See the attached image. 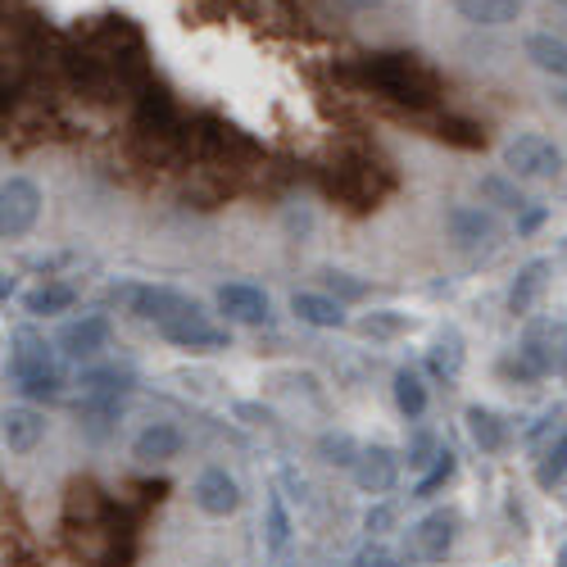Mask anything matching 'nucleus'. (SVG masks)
<instances>
[{"instance_id": "35", "label": "nucleus", "mask_w": 567, "mask_h": 567, "mask_svg": "<svg viewBox=\"0 0 567 567\" xmlns=\"http://www.w3.org/2000/svg\"><path fill=\"white\" fill-rule=\"evenodd\" d=\"M558 105H563V110H567V91H558Z\"/></svg>"}, {"instance_id": "20", "label": "nucleus", "mask_w": 567, "mask_h": 567, "mask_svg": "<svg viewBox=\"0 0 567 567\" xmlns=\"http://www.w3.org/2000/svg\"><path fill=\"white\" fill-rule=\"evenodd\" d=\"M467 432H472V441H477L486 454H499V450L508 445V427L499 422V413H491V409H482V404L467 409Z\"/></svg>"}, {"instance_id": "4", "label": "nucleus", "mask_w": 567, "mask_h": 567, "mask_svg": "<svg viewBox=\"0 0 567 567\" xmlns=\"http://www.w3.org/2000/svg\"><path fill=\"white\" fill-rule=\"evenodd\" d=\"M504 168L513 177L545 182V177H558L563 173V151L554 146L549 136H540V132H523V136H513L508 146H504Z\"/></svg>"}, {"instance_id": "5", "label": "nucleus", "mask_w": 567, "mask_h": 567, "mask_svg": "<svg viewBox=\"0 0 567 567\" xmlns=\"http://www.w3.org/2000/svg\"><path fill=\"white\" fill-rule=\"evenodd\" d=\"M41 218V186L28 182V177H6L0 186V231L10 236H28Z\"/></svg>"}, {"instance_id": "26", "label": "nucleus", "mask_w": 567, "mask_h": 567, "mask_svg": "<svg viewBox=\"0 0 567 567\" xmlns=\"http://www.w3.org/2000/svg\"><path fill=\"white\" fill-rule=\"evenodd\" d=\"M318 454H322V463H341V467H354L363 450H359V445H354L346 432H337V436L327 432V436L318 441Z\"/></svg>"}, {"instance_id": "2", "label": "nucleus", "mask_w": 567, "mask_h": 567, "mask_svg": "<svg viewBox=\"0 0 567 567\" xmlns=\"http://www.w3.org/2000/svg\"><path fill=\"white\" fill-rule=\"evenodd\" d=\"M10 377H14V386H19L23 395H32V400L60 395V368H55L51 350H45V341H37L32 332H19V337H14Z\"/></svg>"}, {"instance_id": "7", "label": "nucleus", "mask_w": 567, "mask_h": 567, "mask_svg": "<svg viewBox=\"0 0 567 567\" xmlns=\"http://www.w3.org/2000/svg\"><path fill=\"white\" fill-rule=\"evenodd\" d=\"M110 346V322L101 318V313H82V318H73L64 332H60V350L69 354V359H96L101 350Z\"/></svg>"}, {"instance_id": "19", "label": "nucleus", "mask_w": 567, "mask_h": 567, "mask_svg": "<svg viewBox=\"0 0 567 567\" xmlns=\"http://www.w3.org/2000/svg\"><path fill=\"white\" fill-rule=\"evenodd\" d=\"M527 60H532L540 73L567 78V41H563V37H549V32H532V37H527Z\"/></svg>"}, {"instance_id": "6", "label": "nucleus", "mask_w": 567, "mask_h": 567, "mask_svg": "<svg viewBox=\"0 0 567 567\" xmlns=\"http://www.w3.org/2000/svg\"><path fill=\"white\" fill-rule=\"evenodd\" d=\"M64 73H69V82L82 91V96L110 101V91H114V69H110V60L86 55V51H69V55H64Z\"/></svg>"}, {"instance_id": "29", "label": "nucleus", "mask_w": 567, "mask_h": 567, "mask_svg": "<svg viewBox=\"0 0 567 567\" xmlns=\"http://www.w3.org/2000/svg\"><path fill=\"white\" fill-rule=\"evenodd\" d=\"M359 332H363V337H395V332H404V318H400L395 309H382V313H368V318L359 322Z\"/></svg>"}, {"instance_id": "17", "label": "nucleus", "mask_w": 567, "mask_h": 567, "mask_svg": "<svg viewBox=\"0 0 567 567\" xmlns=\"http://www.w3.org/2000/svg\"><path fill=\"white\" fill-rule=\"evenodd\" d=\"M458 10V19L477 23V28H504L523 14V0H450Z\"/></svg>"}, {"instance_id": "31", "label": "nucleus", "mask_w": 567, "mask_h": 567, "mask_svg": "<svg viewBox=\"0 0 567 567\" xmlns=\"http://www.w3.org/2000/svg\"><path fill=\"white\" fill-rule=\"evenodd\" d=\"M486 196H495L499 205H517V209H523V200H517V196L508 192V186H504L499 177H491V182H486Z\"/></svg>"}, {"instance_id": "10", "label": "nucleus", "mask_w": 567, "mask_h": 567, "mask_svg": "<svg viewBox=\"0 0 567 567\" xmlns=\"http://www.w3.org/2000/svg\"><path fill=\"white\" fill-rule=\"evenodd\" d=\"M236 504H241V491H236V482L227 477L223 467L200 472V482H196V508H200V513H209V517H231Z\"/></svg>"}, {"instance_id": "24", "label": "nucleus", "mask_w": 567, "mask_h": 567, "mask_svg": "<svg viewBox=\"0 0 567 567\" xmlns=\"http://www.w3.org/2000/svg\"><path fill=\"white\" fill-rule=\"evenodd\" d=\"M427 368H432L436 377H454V372L463 368V341H458L454 332H441V341H436L432 354H427Z\"/></svg>"}, {"instance_id": "3", "label": "nucleus", "mask_w": 567, "mask_h": 567, "mask_svg": "<svg viewBox=\"0 0 567 567\" xmlns=\"http://www.w3.org/2000/svg\"><path fill=\"white\" fill-rule=\"evenodd\" d=\"M110 296H114V305H123L127 313L146 318V322H155V327H164V322H173V318L200 313L196 300H186V296H177V291H168V287H146V281H123V287H114Z\"/></svg>"}, {"instance_id": "23", "label": "nucleus", "mask_w": 567, "mask_h": 567, "mask_svg": "<svg viewBox=\"0 0 567 567\" xmlns=\"http://www.w3.org/2000/svg\"><path fill=\"white\" fill-rule=\"evenodd\" d=\"M395 404L409 417H422V409H427V386H422V377L413 368H400L395 372Z\"/></svg>"}, {"instance_id": "15", "label": "nucleus", "mask_w": 567, "mask_h": 567, "mask_svg": "<svg viewBox=\"0 0 567 567\" xmlns=\"http://www.w3.org/2000/svg\"><path fill=\"white\" fill-rule=\"evenodd\" d=\"M41 436H45V417H41L37 409H28V404L6 409V450H10V454L37 450Z\"/></svg>"}, {"instance_id": "9", "label": "nucleus", "mask_w": 567, "mask_h": 567, "mask_svg": "<svg viewBox=\"0 0 567 567\" xmlns=\"http://www.w3.org/2000/svg\"><path fill=\"white\" fill-rule=\"evenodd\" d=\"M136 132L141 136H155V141H173L177 136V110L164 91L146 86L141 91V105H136Z\"/></svg>"}, {"instance_id": "30", "label": "nucleus", "mask_w": 567, "mask_h": 567, "mask_svg": "<svg viewBox=\"0 0 567 567\" xmlns=\"http://www.w3.org/2000/svg\"><path fill=\"white\" fill-rule=\"evenodd\" d=\"M322 277H327V291H337L346 300H359L363 296V281H354L350 272H322Z\"/></svg>"}, {"instance_id": "18", "label": "nucleus", "mask_w": 567, "mask_h": 567, "mask_svg": "<svg viewBox=\"0 0 567 567\" xmlns=\"http://www.w3.org/2000/svg\"><path fill=\"white\" fill-rule=\"evenodd\" d=\"M291 313H296L300 322H309V327H341V322H346L341 300L318 296V291H296V296H291Z\"/></svg>"}, {"instance_id": "13", "label": "nucleus", "mask_w": 567, "mask_h": 567, "mask_svg": "<svg viewBox=\"0 0 567 567\" xmlns=\"http://www.w3.org/2000/svg\"><path fill=\"white\" fill-rule=\"evenodd\" d=\"M159 332H164V341H173L177 350H223V346H227V332L209 327L200 313H192V318H173V322L159 327Z\"/></svg>"}, {"instance_id": "27", "label": "nucleus", "mask_w": 567, "mask_h": 567, "mask_svg": "<svg viewBox=\"0 0 567 567\" xmlns=\"http://www.w3.org/2000/svg\"><path fill=\"white\" fill-rule=\"evenodd\" d=\"M450 477H454V454H450V450H441V454H436V463H432V472L413 486V495H417V499H427V495H436Z\"/></svg>"}, {"instance_id": "8", "label": "nucleus", "mask_w": 567, "mask_h": 567, "mask_svg": "<svg viewBox=\"0 0 567 567\" xmlns=\"http://www.w3.org/2000/svg\"><path fill=\"white\" fill-rule=\"evenodd\" d=\"M395 477H400V458H395V450H386V445H368V450L359 454V463H354V482H359V491H368V495H386V491L395 486Z\"/></svg>"}, {"instance_id": "21", "label": "nucleus", "mask_w": 567, "mask_h": 567, "mask_svg": "<svg viewBox=\"0 0 567 567\" xmlns=\"http://www.w3.org/2000/svg\"><path fill=\"white\" fill-rule=\"evenodd\" d=\"M545 272H549L545 259H532L523 272H517L513 291H508V309H513V313H527V309L540 300V291H545Z\"/></svg>"}, {"instance_id": "22", "label": "nucleus", "mask_w": 567, "mask_h": 567, "mask_svg": "<svg viewBox=\"0 0 567 567\" xmlns=\"http://www.w3.org/2000/svg\"><path fill=\"white\" fill-rule=\"evenodd\" d=\"M73 300H78V291H73V287H64V281H45V287L28 291L23 309H28L32 318H51V313H69V309H73Z\"/></svg>"}, {"instance_id": "1", "label": "nucleus", "mask_w": 567, "mask_h": 567, "mask_svg": "<svg viewBox=\"0 0 567 567\" xmlns=\"http://www.w3.org/2000/svg\"><path fill=\"white\" fill-rule=\"evenodd\" d=\"M359 82L372 86L377 96H386L395 105H409V110H427L441 96L436 73L417 55H404V51H382V55L359 60Z\"/></svg>"}, {"instance_id": "32", "label": "nucleus", "mask_w": 567, "mask_h": 567, "mask_svg": "<svg viewBox=\"0 0 567 567\" xmlns=\"http://www.w3.org/2000/svg\"><path fill=\"white\" fill-rule=\"evenodd\" d=\"M391 523V508H377V513H368V532H382Z\"/></svg>"}, {"instance_id": "25", "label": "nucleus", "mask_w": 567, "mask_h": 567, "mask_svg": "<svg viewBox=\"0 0 567 567\" xmlns=\"http://www.w3.org/2000/svg\"><path fill=\"white\" fill-rule=\"evenodd\" d=\"M563 477H567V432H563V436L540 454V463H536V482H540L545 491L558 486Z\"/></svg>"}, {"instance_id": "34", "label": "nucleus", "mask_w": 567, "mask_h": 567, "mask_svg": "<svg viewBox=\"0 0 567 567\" xmlns=\"http://www.w3.org/2000/svg\"><path fill=\"white\" fill-rule=\"evenodd\" d=\"M558 567H567V545H563V554H558Z\"/></svg>"}, {"instance_id": "11", "label": "nucleus", "mask_w": 567, "mask_h": 567, "mask_svg": "<svg viewBox=\"0 0 567 567\" xmlns=\"http://www.w3.org/2000/svg\"><path fill=\"white\" fill-rule=\"evenodd\" d=\"M445 227H450V236L463 246V250H482V246H491L495 241V218L486 214V209H472V205H458V209H450V218H445Z\"/></svg>"}, {"instance_id": "16", "label": "nucleus", "mask_w": 567, "mask_h": 567, "mask_svg": "<svg viewBox=\"0 0 567 567\" xmlns=\"http://www.w3.org/2000/svg\"><path fill=\"white\" fill-rule=\"evenodd\" d=\"M177 450H182V432L168 427V422H155V427H146L132 441L136 463H168V458H177Z\"/></svg>"}, {"instance_id": "33", "label": "nucleus", "mask_w": 567, "mask_h": 567, "mask_svg": "<svg viewBox=\"0 0 567 567\" xmlns=\"http://www.w3.org/2000/svg\"><path fill=\"white\" fill-rule=\"evenodd\" d=\"M540 218H545V214H540V209H532V214H527V218H523V231H532V227H536V223H540Z\"/></svg>"}, {"instance_id": "12", "label": "nucleus", "mask_w": 567, "mask_h": 567, "mask_svg": "<svg viewBox=\"0 0 567 567\" xmlns=\"http://www.w3.org/2000/svg\"><path fill=\"white\" fill-rule=\"evenodd\" d=\"M218 309L231 318V322H268V296L250 281H227L218 287Z\"/></svg>"}, {"instance_id": "14", "label": "nucleus", "mask_w": 567, "mask_h": 567, "mask_svg": "<svg viewBox=\"0 0 567 567\" xmlns=\"http://www.w3.org/2000/svg\"><path fill=\"white\" fill-rule=\"evenodd\" d=\"M454 527H458V517L454 513H427L422 523L413 527V545H417V554L422 558H432V563H441L450 549H454Z\"/></svg>"}, {"instance_id": "28", "label": "nucleus", "mask_w": 567, "mask_h": 567, "mask_svg": "<svg viewBox=\"0 0 567 567\" xmlns=\"http://www.w3.org/2000/svg\"><path fill=\"white\" fill-rule=\"evenodd\" d=\"M287 536H291V523H287V508H281V499H277V495H268V549L277 554L281 545H287Z\"/></svg>"}]
</instances>
